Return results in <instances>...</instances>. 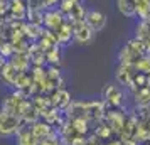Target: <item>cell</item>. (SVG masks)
Returning <instances> with one entry per match:
<instances>
[{
	"instance_id": "cell-7",
	"label": "cell",
	"mask_w": 150,
	"mask_h": 145,
	"mask_svg": "<svg viewBox=\"0 0 150 145\" xmlns=\"http://www.w3.org/2000/svg\"><path fill=\"white\" fill-rule=\"evenodd\" d=\"M51 125L47 122H34L32 125V133L35 135V138L41 142V140H47L51 135Z\"/></svg>"
},
{
	"instance_id": "cell-5",
	"label": "cell",
	"mask_w": 150,
	"mask_h": 145,
	"mask_svg": "<svg viewBox=\"0 0 150 145\" xmlns=\"http://www.w3.org/2000/svg\"><path fill=\"white\" fill-rule=\"evenodd\" d=\"M105 98L111 106H122L123 103V90L115 84H108L105 88Z\"/></svg>"
},
{
	"instance_id": "cell-10",
	"label": "cell",
	"mask_w": 150,
	"mask_h": 145,
	"mask_svg": "<svg viewBox=\"0 0 150 145\" xmlns=\"http://www.w3.org/2000/svg\"><path fill=\"white\" fill-rule=\"evenodd\" d=\"M4 64H5V57L0 54V71H2V68H4Z\"/></svg>"
},
{
	"instance_id": "cell-2",
	"label": "cell",
	"mask_w": 150,
	"mask_h": 145,
	"mask_svg": "<svg viewBox=\"0 0 150 145\" xmlns=\"http://www.w3.org/2000/svg\"><path fill=\"white\" fill-rule=\"evenodd\" d=\"M93 29L89 27L88 24L84 21H79V22H74L73 24V39H74L78 44H88V42L93 41Z\"/></svg>"
},
{
	"instance_id": "cell-9",
	"label": "cell",
	"mask_w": 150,
	"mask_h": 145,
	"mask_svg": "<svg viewBox=\"0 0 150 145\" xmlns=\"http://www.w3.org/2000/svg\"><path fill=\"white\" fill-rule=\"evenodd\" d=\"M137 14L142 17L143 21L149 19L150 14V0H137Z\"/></svg>"
},
{
	"instance_id": "cell-4",
	"label": "cell",
	"mask_w": 150,
	"mask_h": 145,
	"mask_svg": "<svg viewBox=\"0 0 150 145\" xmlns=\"http://www.w3.org/2000/svg\"><path fill=\"white\" fill-rule=\"evenodd\" d=\"M15 145H41V142L35 138L30 127L22 125L19 132H17V135H15Z\"/></svg>"
},
{
	"instance_id": "cell-1",
	"label": "cell",
	"mask_w": 150,
	"mask_h": 145,
	"mask_svg": "<svg viewBox=\"0 0 150 145\" xmlns=\"http://www.w3.org/2000/svg\"><path fill=\"white\" fill-rule=\"evenodd\" d=\"M21 127H22V118L19 115L0 110V137L2 138L15 137Z\"/></svg>"
},
{
	"instance_id": "cell-6",
	"label": "cell",
	"mask_w": 150,
	"mask_h": 145,
	"mask_svg": "<svg viewBox=\"0 0 150 145\" xmlns=\"http://www.w3.org/2000/svg\"><path fill=\"white\" fill-rule=\"evenodd\" d=\"M116 7L120 10V14L128 19L137 15V0H116Z\"/></svg>"
},
{
	"instance_id": "cell-3",
	"label": "cell",
	"mask_w": 150,
	"mask_h": 145,
	"mask_svg": "<svg viewBox=\"0 0 150 145\" xmlns=\"http://www.w3.org/2000/svg\"><path fill=\"white\" fill-rule=\"evenodd\" d=\"M84 22L93 29V32H100L106 25V15L100 10H96V8H91L84 15Z\"/></svg>"
},
{
	"instance_id": "cell-8",
	"label": "cell",
	"mask_w": 150,
	"mask_h": 145,
	"mask_svg": "<svg viewBox=\"0 0 150 145\" xmlns=\"http://www.w3.org/2000/svg\"><path fill=\"white\" fill-rule=\"evenodd\" d=\"M69 95H68V91H64V90H57L56 91V95H54V100H52V105H54L56 108H64V106H68L69 105Z\"/></svg>"
}]
</instances>
